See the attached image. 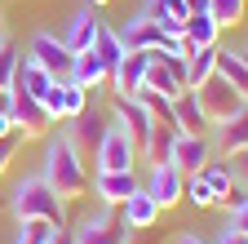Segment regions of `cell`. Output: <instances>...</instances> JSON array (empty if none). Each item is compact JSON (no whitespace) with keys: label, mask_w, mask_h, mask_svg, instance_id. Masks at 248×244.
Returning a JSON list of instances; mask_svg holds the SVG:
<instances>
[{"label":"cell","mask_w":248,"mask_h":244,"mask_svg":"<svg viewBox=\"0 0 248 244\" xmlns=\"http://www.w3.org/2000/svg\"><path fill=\"white\" fill-rule=\"evenodd\" d=\"M98 27H102L98 9H93V5H80V9L67 18V27H62V45H67L71 53H84V49H93V36H98Z\"/></svg>","instance_id":"cell-14"},{"label":"cell","mask_w":248,"mask_h":244,"mask_svg":"<svg viewBox=\"0 0 248 244\" xmlns=\"http://www.w3.org/2000/svg\"><path fill=\"white\" fill-rule=\"evenodd\" d=\"M239 58H244V63H248V49H239Z\"/></svg>","instance_id":"cell-44"},{"label":"cell","mask_w":248,"mask_h":244,"mask_svg":"<svg viewBox=\"0 0 248 244\" xmlns=\"http://www.w3.org/2000/svg\"><path fill=\"white\" fill-rule=\"evenodd\" d=\"M49 235H53V227H49V222H18L14 244H49Z\"/></svg>","instance_id":"cell-32"},{"label":"cell","mask_w":248,"mask_h":244,"mask_svg":"<svg viewBox=\"0 0 248 244\" xmlns=\"http://www.w3.org/2000/svg\"><path fill=\"white\" fill-rule=\"evenodd\" d=\"M67 240H71V244H124V240H129V227L120 222V213H115L111 204H98L89 218H80V222L71 227Z\"/></svg>","instance_id":"cell-5"},{"label":"cell","mask_w":248,"mask_h":244,"mask_svg":"<svg viewBox=\"0 0 248 244\" xmlns=\"http://www.w3.org/2000/svg\"><path fill=\"white\" fill-rule=\"evenodd\" d=\"M111 120H115V125L138 142V156H142L146 133H151V125H155V115L142 107V98H138V94H133V98H115V102H111Z\"/></svg>","instance_id":"cell-10"},{"label":"cell","mask_w":248,"mask_h":244,"mask_svg":"<svg viewBox=\"0 0 248 244\" xmlns=\"http://www.w3.org/2000/svg\"><path fill=\"white\" fill-rule=\"evenodd\" d=\"M146 63H151V53H124L120 58V67L111 71V89H115V98H133L142 80H146Z\"/></svg>","instance_id":"cell-18"},{"label":"cell","mask_w":248,"mask_h":244,"mask_svg":"<svg viewBox=\"0 0 248 244\" xmlns=\"http://www.w3.org/2000/svg\"><path fill=\"white\" fill-rule=\"evenodd\" d=\"M226 227H231L235 235H244V240H248V195H244L239 204H231V218H226Z\"/></svg>","instance_id":"cell-35"},{"label":"cell","mask_w":248,"mask_h":244,"mask_svg":"<svg viewBox=\"0 0 248 244\" xmlns=\"http://www.w3.org/2000/svg\"><path fill=\"white\" fill-rule=\"evenodd\" d=\"M138 187H142L138 169H120V173H93V195H98V204H111V209H120V204L129 200Z\"/></svg>","instance_id":"cell-13"},{"label":"cell","mask_w":248,"mask_h":244,"mask_svg":"<svg viewBox=\"0 0 248 244\" xmlns=\"http://www.w3.org/2000/svg\"><path fill=\"white\" fill-rule=\"evenodd\" d=\"M5 115H9V125L22 133V142H27V138H45V133L53 129V120H49L45 102L31 98L27 89H18V84L9 89V111H5Z\"/></svg>","instance_id":"cell-6"},{"label":"cell","mask_w":248,"mask_h":244,"mask_svg":"<svg viewBox=\"0 0 248 244\" xmlns=\"http://www.w3.org/2000/svg\"><path fill=\"white\" fill-rule=\"evenodd\" d=\"M124 244H151V240H124Z\"/></svg>","instance_id":"cell-43"},{"label":"cell","mask_w":248,"mask_h":244,"mask_svg":"<svg viewBox=\"0 0 248 244\" xmlns=\"http://www.w3.org/2000/svg\"><path fill=\"white\" fill-rule=\"evenodd\" d=\"M173 244H208V240H200V235H195V231H182V235H177V240H173Z\"/></svg>","instance_id":"cell-38"},{"label":"cell","mask_w":248,"mask_h":244,"mask_svg":"<svg viewBox=\"0 0 248 244\" xmlns=\"http://www.w3.org/2000/svg\"><path fill=\"white\" fill-rule=\"evenodd\" d=\"M84 5H93V9H107V5H111V0H84Z\"/></svg>","instance_id":"cell-42"},{"label":"cell","mask_w":248,"mask_h":244,"mask_svg":"<svg viewBox=\"0 0 248 244\" xmlns=\"http://www.w3.org/2000/svg\"><path fill=\"white\" fill-rule=\"evenodd\" d=\"M186 200H191L195 209H213V204H217V200H213V191L204 187V182H200L195 173H191V178H186Z\"/></svg>","instance_id":"cell-33"},{"label":"cell","mask_w":248,"mask_h":244,"mask_svg":"<svg viewBox=\"0 0 248 244\" xmlns=\"http://www.w3.org/2000/svg\"><path fill=\"white\" fill-rule=\"evenodd\" d=\"M9 40V27H5V5H0V45Z\"/></svg>","instance_id":"cell-39"},{"label":"cell","mask_w":248,"mask_h":244,"mask_svg":"<svg viewBox=\"0 0 248 244\" xmlns=\"http://www.w3.org/2000/svg\"><path fill=\"white\" fill-rule=\"evenodd\" d=\"M142 191L160 204V209H173V204H182L186 200V173L177 169V164H146V178H142Z\"/></svg>","instance_id":"cell-8"},{"label":"cell","mask_w":248,"mask_h":244,"mask_svg":"<svg viewBox=\"0 0 248 244\" xmlns=\"http://www.w3.org/2000/svg\"><path fill=\"white\" fill-rule=\"evenodd\" d=\"M213 244H248V240H244V235H235L231 227H222V231H217V240H213Z\"/></svg>","instance_id":"cell-37"},{"label":"cell","mask_w":248,"mask_h":244,"mask_svg":"<svg viewBox=\"0 0 248 244\" xmlns=\"http://www.w3.org/2000/svg\"><path fill=\"white\" fill-rule=\"evenodd\" d=\"M115 213H120V222L129 227V231H151L155 222H160V213H164V209H160V204H155V200H151V195L138 187V191H133L129 200H124Z\"/></svg>","instance_id":"cell-17"},{"label":"cell","mask_w":248,"mask_h":244,"mask_svg":"<svg viewBox=\"0 0 248 244\" xmlns=\"http://www.w3.org/2000/svg\"><path fill=\"white\" fill-rule=\"evenodd\" d=\"M18 63H22V45H0V89H14V76H18Z\"/></svg>","instance_id":"cell-31"},{"label":"cell","mask_w":248,"mask_h":244,"mask_svg":"<svg viewBox=\"0 0 248 244\" xmlns=\"http://www.w3.org/2000/svg\"><path fill=\"white\" fill-rule=\"evenodd\" d=\"M93 53L107 63V71H115L120 67V58H124V45H120V36H115V27H98V36H93Z\"/></svg>","instance_id":"cell-28"},{"label":"cell","mask_w":248,"mask_h":244,"mask_svg":"<svg viewBox=\"0 0 248 244\" xmlns=\"http://www.w3.org/2000/svg\"><path fill=\"white\" fill-rule=\"evenodd\" d=\"M217 76L231 80L239 94L248 98V63L239 58V49H222V45H217Z\"/></svg>","instance_id":"cell-26"},{"label":"cell","mask_w":248,"mask_h":244,"mask_svg":"<svg viewBox=\"0 0 248 244\" xmlns=\"http://www.w3.org/2000/svg\"><path fill=\"white\" fill-rule=\"evenodd\" d=\"M14 84H18V89H27L31 98H40V102H45V94H49V89H53L58 80H53L45 67H36V63H31V58L22 53V63H18V76H14Z\"/></svg>","instance_id":"cell-24"},{"label":"cell","mask_w":248,"mask_h":244,"mask_svg":"<svg viewBox=\"0 0 248 244\" xmlns=\"http://www.w3.org/2000/svg\"><path fill=\"white\" fill-rule=\"evenodd\" d=\"M40 178L62 195V200H80L89 191V169H84V156L76 151V142L67 138V129H49L45 133V151H40Z\"/></svg>","instance_id":"cell-1"},{"label":"cell","mask_w":248,"mask_h":244,"mask_svg":"<svg viewBox=\"0 0 248 244\" xmlns=\"http://www.w3.org/2000/svg\"><path fill=\"white\" fill-rule=\"evenodd\" d=\"M18 146H22V133H18V129H9L5 138H0V178H5V169L14 164V156H18Z\"/></svg>","instance_id":"cell-34"},{"label":"cell","mask_w":248,"mask_h":244,"mask_svg":"<svg viewBox=\"0 0 248 244\" xmlns=\"http://www.w3.org/2000/svg\"><path fill=\"white\" fill-rule=\"evenodd\" d=\"M182 36L200 49V45H217L222 27L213 22V14H208V9H191V18H186V27H182Z\"/></svg>","instance_id":"cell-25"},{"label":"cell","mask_w":248,"mask_h":244,"mask_svg":"<svg viewBox=\"0 0 248 244\" xmlns=\"http://www.w3.org/2000/svg\"><path fill=\"white\" fill-rule=\"evenodd\" d=\"M142 89H151V94H160V98H169V102H173L177 94H186V58H155V53H151Z\"/></svg>","instance_id":"cell-9"},{"label":"cell","mask_w":248,"mask_h":244,"mask_svg":"<svg viewBox=\"0 0 248 244\" xmlns=\"http://www.w3.org/2000/svg\"><path fill=\"white\" fill-rule=\"evenodd\" d=\"M58 94H62V120L89 111V89H80L76 80H58Z\"/></svg>","instance_id":"cell-29"},{"label":"cell","mask_w":248,"mask_h":244,"mask_svg":"<svg viewBox=\"0 0 248 244\" xmlns=\"http://www.w3.org/2000/svg\"><path fill=\"white\" fill-rule=\"evenodd\" d=\"M244 9H248V0H208V14H213L217 27H239Z\"/></svg>","instance_id":"cell-30"},{"label":"cell","mask_w":248,"mask_h":244,"mask_svg":"<svg viewBox=\"0 0 248 244\" xmlns=\"http://www.w3.org/2000/svg\"><path fill=\"white\" fill-rule=\"evenodd\" d=\"M115 36H120V45H124V53H151L155 45L164 40V32L155 27L142 9L133 14V18H124L120 27H115Z\"/></svg>","instance_id":"cell-12"},{"label":"cell","mask_w":248,"mask_h":244,"mask_svg":"<svg viewBox=\"0 0 248 244\" xmlns=\"http://www.w3.org/2000/svg\"><path fill=\"white\" fill-rule=\"evenodd\" d=\"M67 80H76L80 89H89V98H98L102 89L111 84V71H107V63H102L93 49H84V53L71 58V76H67Z\"/></svg>","instance_id":"cell-16"},{"label":"cell","mask_w":248,"mask_h":244,"mask_svg":"<svg viewBox=\"0 0 248 244\" xmlns=\"http://www.w3.org/2000/svg\"><path fill=\"white\" fill-rule=\"evenodd\" d=\"M142 14H146L155 27H160L164 36H173V32H182V27H186V18H191V5H186V0H146Z\"/></svg>","instance_id":"cell-19"},{"label":"cell","mask_w":248,"mask_h":244,"mask_svg":"<svg viewBox=\"0 0 248 244\" xmlns=\"http://www.w3.org/2000/svg\"><path fill=\"white\" fill-rule=\"evenodd\" d=\"M226 164H231V173H235V187L248 191V151H235V156H226Z\"/></svg>","instance_id":"cell-36"},{"label":"cell","mask_w":248,"mask_h":244,"mask_svg":"<svg viewBox=\"0 0 248 244\" xmlns=\"http://www.w3.org/2000/svg\"><path fill=\"white\" fill-rule=\"evenodd\" d=\"M9 129H14V125H9V115H5V111H0V138H5Z\"/></svg>","instance_id":"cell-40"},{"label":"cell","mask_w":248,"mask_h":244,"mask_svg":"<svg viewBox=\"0 0 248 244\" xmlns=\"http://www.w3.org/2000/svg\"><path fill=\"white\" fill-rule=\"evenodd\" d=\"M173 125H177V133H208V120H204V111H200L191 89L173 98Z\"/></svg>","instance_id":"cell-22"},{"label":"cell","mask_w":248,"mask_h":244,"mask_svg":"<svg viewBox=\"0 0 248 244\" xmlns=\"http://www.w3.org/2000/svg\"><path fill=\"white\" fill-rule=\"evenodd\" d=\"M208 146H213V156H217V160L235 156V151H248V107H244L239 115H231L226 125H213Z\"/></svg>","instance_id":"cell-15"},{"label":"cell","mask_w":248,"mask_h":244,"mask_svg":"<svg viewBox=\"0 0 248 244\" xmlns=\"http://www.w3.org/2000/svg\"><path fill=\"white\" fill-rule=\"evenodd\" d=\"M27 58H31L36 67H45L53 80H67L76 53L62 45V36H53V32H31V40H27Z\"/></svg>","instance_id":"cell-7"},{"label":"cell","mask_w":248,"mask_h":244,"mask_svg":"<svg viewBox=\"0 0 248 244\" xmlns=\"http://www.w3.org/2000/svg\"><path fill=\"white\" fill-rule=\"evenodd\" d=\"M138 142L124 133L115 120L102 125V138L93 146V173H120V169H138Z\"/></svg>","instance_id":"cell-4"},{"label":"cell","mask_w":248,"mask_h":244,"mask_svg":"<svg viewBox=\"0 0 248 244\" xmlns=\"http://www.w3.org/2000/svg\"><path fill=\"white\" fill-rule=\"evenodd\" d=\"M195 178L213 191V200H217V204H226V200H231V191H235V173H231V164H226V160H217V156H213Z\"/></svg>","instance_id":"cell-23"},{"label":"cell","mask_w":248,"mask_h":244,"mask_svg":"<svg viewBox=\"0 0 248 244\" xmlns=\"http://www.w3.org/2000/svg\"><path fill=\"white\" fill-rule=\"evenodd\" d=\"M62 129H67V138L76 142L80 156H93V146H98V138H102V120L93 115V111H80L71 120H62Z\"/></svg>","instance_id":"cell-20"},{"label":"cell","mask_w":248,"mask_h":244,"mask_svg":"<svg viewBox=\"0 0 248 244\" xmlns=\"http://www.w3.org/2000/svg\"><path fill=\"white\" fill-rule=\"evenodd\" d=\"M49 244H71V240L62 235V231H53V235H49Z\"/></svg>","instance_id":"cell-41"},{"label":"cell","mask_w":248,"mask_h":244,"mask_svg":"<svg viewBox=\"0 0 248 244\" xmlns=\"http://www.w3.org/2000/svg\"><path fill=\"white\" fill-rule=\"evenodd\" d=\"M213 160V146H208V133H177L173 138V151H169V164H177L186 178L200 173L204 164Z\"/></svg>","instance_id":"cell-11"},{"label":"cell","mask_w":248,"mask_h":244,"mask_svg":"<svg viewBox=\"0 0 248 244\" xmlns=\"http://www.w3.org/2000/svg\"><path fill=\"white\" fill-rule=\"evenodd\" d=\"M213 71H217V45H200V49H191V58H186V89L204 84Z\"/></svg>","instance_id":"cell-27"},{"label":"cell","mask_w":248,"mask_h":244,"mask_svg":"<svg viewBox=\"0 0 248 244\" xmlns=\"http://www.w3.org/2000/svg\"><path fill=\"white\" fill-rule=\"evenodd\" d=\"M191 94H195V102H200V111H204V120H208V129H213V125H226L231 115H239V111L248 107V98L239 94L231 80H222L217 71H213L204 84H195Z\"/></svg>","instance_id":"cell-3"},{"label":"cell","mask_w":248,"mask_h":244,"mask_svg":"<svg viewBox=\"0 0 248 244\" xmlns=\"http://www.w3.org/2000/svg\"><path fill=\"white\" fill-rule=\"evenodd\" d=\"M173 138H177V125L155 115V125H151V133H146V146H142V160H146V164H164L169 151H173Z\"/></svg>","instance_id":"cell-21"},{"label":"cell","mask_w":248,"mask_h":244,"mask_svg":"<svg viewBox=\"0 0 248 244\" xmlns=\"http://www.w3.org/2000/svg\"><path fill=\"white\" fill-rule=\"evenodd\" d=\"M9 213L14 222H49L53 231H67V200H62L40 173H27L9 191Z\"/></svg>","instance_id":"cell-2"}]
</instances>
